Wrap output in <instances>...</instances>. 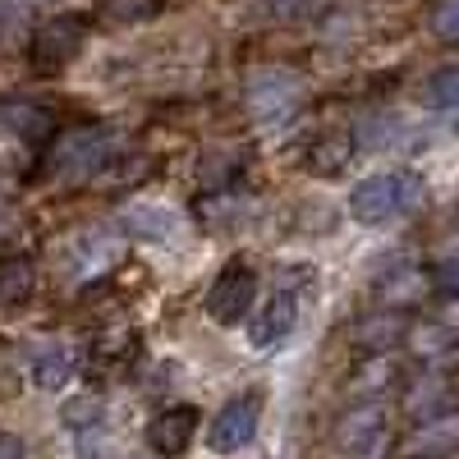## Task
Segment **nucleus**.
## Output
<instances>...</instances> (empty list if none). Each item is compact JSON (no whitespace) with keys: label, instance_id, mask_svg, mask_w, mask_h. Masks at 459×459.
Here are the masks:
<instances>
[{"label":"nucleus","instance_id":"nucleus-13","mask_svg":"<svg viewBox=\"0 0 459 459\" xmlns=\"http://www.w3.org/2000/svg\"><path fill=\"white\" fill-rule=\"evenodd\" d=\"M125 230L129 235H143V239H166V235H175V216L161 207H134L125 216Z\"/></svg>","mask_w":459,"mask_h":459},{"label":"nucleus","instance_id":"nucleus-11","mask_svg":"<svg viewBox=\"0 0 459 459\" xmlns=\"http://www.w3.org/2000/svg\"><path fill=\"white\" fill-rule=\"evenodd\" d=\"M37 272L28 257H0V308H19V303L32 294Z\"/></svg>","mask_w":459,"mask_h":459},{"label":"nucleus","instance_id":"nucleus-6","mask_svg":"<svg viewBox=\"0 0 459 459\" xmlns=\"http://www.w3.org/2000/svg\"><path fill=\"white\" fill-rule=\"evenodd\" d=\"M257 423H262V395L257 391H244L235 395L216 418H212V428H207V446L216 455H235L244 450L253 437H257Z\"/></svg>","mask_w":459,"mask_h":459},{"label":"nucleus","instance_id":"nucleus-15","mask_svg":"<svg viewBox=\"0 0 459 459\" xmlns=\"http://www.w3.org/2000/svg\"><path fill=\"white\" fill-rule=\"evenodd\" d=\"M322 5V0H262V14H272V19H303V14H313Z\"/></svg>","mask_w":459,"mask_h":459},{"label":"nucleus","instance_id":"nucleus-2","mask_svg":"<svg viewBox=\"0 0 459 459\" xmlns=\"http://www.w3.org/2000/svg\"><path fill=\"white\" fill-rule=\"evenodd\" d=\"M386 446V404L381 400H359L340 413L331 432V455L335 459H377Z\"/></svg>","mask_w":459,"mask_h":459},{"label":"nucleus","instance_id":"nucleus-10","mask_svg":"<svg viewBox=\"0 0 459 459\" xmlns=\"http://www.w3.org/2000/svg\"><path fill=\"white\" fill-rule=\"evenodd\" d=\"M74 377V354L65 350L60 340H47V344H37V354H32V381L42 391H60L65 381Z\"/></svg>","mask_w":459,"mask_h":459},{"label":"nucleus","instance_id":"nucleus-19","mask_svg":"<svg viewBox=\"0 0 459 459\" xmlns=\"http://www.w3.org/2000/svg\"><path fill=\"white\" fill-rule=\"evenodd\" d=\"M0 459H23V441L5 428H0Z\"/></svg>","mask_w":459,"mask_h":459},{"label":"nucleus","instance_id":"nucleus-9","mask_svg":"<svg viewBox=\"0 0 459 459\" xmlns=\"http://www.w3.org/2000/svg\"><path fill=\"white\" fill-rule=\"evenodd\" d=\"M0 129L14 134V138H28V143H42V138L51 134V115L37 106V101L0 97Z\"/></svg>","mask_w":459,"mask_h":459},{"label":"nucleus","instance_id":"nucleus-17","mask_svg":"<svg viewBox=\"0 0 459 459\" xmlns=\"http://www.w3.org/2000/svg\"><path fill=\"white\" fill-rule=\"evenodd\" d=\"M437 285H441L446 294H459V257H455V262H441V266H437Z\"/></svg>","mask_w":459,"mask_h":459},{"label":"nucleus","instance_id":"nucleus-18","mask_svg":"<svg viewBox=\"0 0 459 459\" xmlns=\"http://www.w3.org/2000/svg\"><path fill=\"white\" fill-rule=\"evenodd\" d=\"M65 418H69V423H83V418H101V400H79V404H69Z\"/></svg>","mask_w":459,"mask_h":459},{"label":"nucleus","instance_id":"nucleus-14","mask_svg":"<svg viewBox=\"0 0 459 459\" xmlns=\"http://www.w3.org/2000/svg\"><path fill=\"white\" fill-rule=\"evenodd\" d=\"M428 106L432 110H459V65H446L428 79Z\"/></svg>","mask_w":459,"mask_h":459},{"label":"nucleus","instance_id":"nucleus-1","mask_svg":"<svg viewBox=\"0 0 459 459\" xmlns=\"http://www.w3.org/2000/svg\"><path fill=\"white\" fill-rule=\"evenodd\" d=\"M423 198H428V184L418 170H381V175H368L350 194V216L359 225H386L418 212Z\"/></svg>","mask_w":459,"mask_h":459},{"label":"nucleus","instance_id":"nucleus-12","mask_svg":"<svg viewBox=\"0 0 459 459\" xmlns=\"http://www.w3.org/2000/svg\"><path fill=\"white\" fill-rule=\"evenodd\" d=\"M450 446H459V418H446V423H432V428H423L413 441H409V450H404V459H437V455H446Z\"/></svg>","mask_w":459,"mask_h":459},{"label":"nucleus","instance_id":"nucleus-8","mask_svg":"<svg viewBox=\"0 0 459 459\" xmlns=\"http://www.w3.org/2000/svg\"><path fill=\"white\" fill-rule=\"evenodd\" d=\"M198 437V409L194 404H166L157 418L147 423V446L157 455H184Z\"/></svg>","mask_w":459,"mask_h":459},{"label":"nucleus","instance_id":"nucleus-7","mask_svg":"<svg viewBox=\"0 0 459 459\" xmlns=\"http://www.w3.org/2000/svg\"><path fill=\"white\" fill-rule=\"evenodd\" d=\"M294 326H299V294H294V285H281L248 322V344L253 350H281L294 335Z\"/></svg>","mask_w":459,"mask_h":459},{"label":"nucleus","instance_id":"nucleus-20","mask_svg":"<svg viewBox=\"0 0 459 459\" xmlns=\"http://www.w3.org/2000/svg\"><path fill=\"white\" fill-rule=\"evenodd\" d=\"M0 230H5V207H0Z\"/></svg>","mask_w":459,"mask_h":459},{"label":"nucleus","instance_id":"nucleus-16","mask_svg":"<svg viewBox=\"0 0 459 459\" xmlns=\"http://www.w3.org/2000/svg\"><path fill=\"white\" fill-rule=\"evenodd\" d=\"M432 28H437L441 42H455V47H459V0H450V5H441V10H437Z\"/></svg>","mask_w":459,"mask_h":459},{"label":"nucleus","instance_id":"nucleus-3","mask_svg":"<svg viewBox=\"0 0 459 459\" xmlns=\"http://www.w3.org/2000/svg\"><path fill=\"white\" fill-rule=\"evenodd\" d=\"M106 161H110V134L97 125H79V129H65L51 143L47 170H51V179H88Z\"/></svg>","mask_w":459,"mask_h":459},{"label":"nucleus","instance_id":"nucleus-4","mask_svg":"<svg viewBox=\"0 0 459 459\" xmlns=\"http://www.w3.org/2000/svg\"><path fill=\"white\" fill-rule=\"evenodd\" d=\"M253 299H257V276H253V266L248 262H225L207 299H203V308L216 326H239L253 308Z\"/></svg>","mask_w":459,"mask_h":459},{"label":"nucleus","instance_id":"nucleus-5","mask_svg":"<svg viewBox=\"0 0 459 459\" xmlns=\"http://www.w3.org/2000/svg\"><path fill=\"white\" fill-rule=\"evenodd\" d=\"M83 37H88V19L83 14L47 19L42 28L32 32V42H28V65L37 74H56V69H65L74 56L83 51Z\"/></svg>","mask_w":459,"mask_h":459}]
</instances>
